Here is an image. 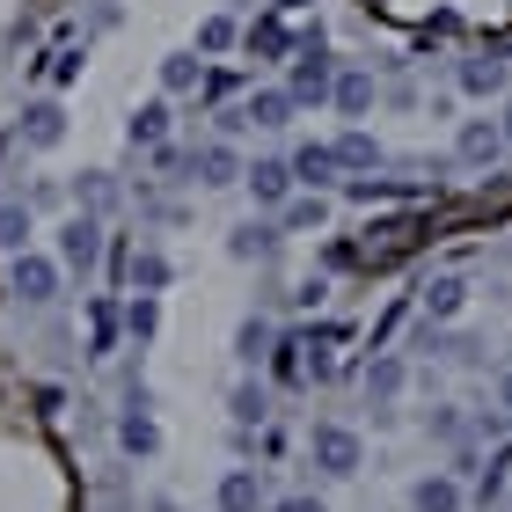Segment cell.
I'll return each mask as SVG.
<instances>
[{
  "instance_id": "obj_20",
  "label": "cell",
  "mask_w": 512,
  "mask_h": 512,
  "mask_svg": "<svg viewBox=\"0 0 512 512\" xmlns=\"http://www.w3.org/2000/svg\"><path fill=\"white\" fill-rule=\"evenodd\" d=\"M337 161H344V169H381V139L374 132H344L337 139Z\"/></svg>"
},
{
  "instance_id": "obj_6",
  "label": "cell",
  "mask_w": 512,
  "mask_h": 512,
  "mask_svg": "<svg viewBox=\"0 0 512 512\" xmlns=\"http://www.w3.org/2000/svg\"><path fill=\"white\" fill-rule=\"evenodd\" d=\"M505 52H512V44L498 37V44H483L476 59H461V88H469V96H498V88H505Z\"/></svg>"
},
{
  "instance_id": "obj_29",
  "label": "cell",
  "mask_w": 512,
  "mask_h": 512,
  "mask_svg": "<svg viewBox=\"0 0 512 512\" xmlns=\"http://www.w3.org/2000/svg\"><path fill=\"white\" fill-rule=\"evenodd\" d=\"M286 227H322V191L315 198H286Z\"/></svg>"
},
{
  "instance_id": "obj_10",
  "label": "cell",
  "mask_w": 512,
  "mask_h": 512,
  "mask_svg": "<svg viewBox=\"0 0 512 512\" xmlns=\"http://www.w3.org/2000/svg\"><path fill=\"white\" fill-rule=\"evenodd\" d=\"M15 132H22V147H37V154H44V147H59V139H66V110H59V103H30Z\"/></svg>"
},
{
  "instance_id": "obj_8",
  "label": "cell",
  "mask_w": 512,
  "mask_h": 512,
  "mask_svg": "<svg viewBox=\"0 0 512 512\" xmlns=\"http://www.w3.org/2000/svg\"><path fill=\"white\" fill-rule=\"evenodd\" d=\"M293 96L286 88H249V103H242V125H256V132H278V125H293Z\"/></svg>"
},
{
  "instance_id": "obj_2",
  "label": "cell",
  "mask_w": 512,
  "mask_h": 512,
  "mask_svg": "<svg viewBox=\"0 0 512 512\" xmlns=\"http://www.w3.org/2000/svg\"><path fill=\"white\" fill-rule=\"evenodd\" d=\"M330 88H337V66H330V52H322V30L300 44V59H293V88L286 96L293 103H330Z\"/></svg>"
},
{
  "instance_id": "obj_14",
  "label": "cell",
  "mask_w": 512,
  "mask_h": 512,
  "mask_svg": "<svg viewBox=\"0 0 512 512\" xmlns=\"http://www.w3.org/2000/svg\"><path fill=\"white\" fill-rule=\"evenodd\" d=\"M118 439H125V454H154V447H161V432H154V417H147V388L132 395V410H125Z\"/></svg>"
},
{
  "instance_id": "obj_18",
  "label": "cell",
  "mask_w": 512,
  "mask_h": 512,
  "mask_svg": "<svg viewBox=\"0 0 512 512\" xmlns=\"http://www.w3.org/2000/svg\"><path fill=\"white\" fill-rule=\"evenodd\" d=\"M461 300H469V286H461V278L447 271V278H432V286H425V315H432V322H447V315H461Z\"/></svg>"
},
{
  "instance_id": "obj_1",
  "label": "cell",
  "mask_w": 512,
  "mask_h": 512,
  "mask_svg": "<svg viewBox=\"0 0 512 512\" xmlns=\"http://www.w3.org/2000/svg\"><path fill=\"white\" fill-rule=\"evenodd\" d=\"M308 454H315L322 476H359V461H366V447H359L352 425H315L308 432Z\"/></svg>"
},
{
  "instance_id": "obj_23",
  "label": "cell",
  "mask_w": 512,
  "mask_h": 512,
  "mask_svg": "<svg viewBox=\"0 0 512 512\" xmlns=\"http://www.w3.org/2000/svg\"><path fill=\"white\" fill-rule=\"evenodd\" d=\"M30 249V213L22 205H0V256H22Z\"/></svg>"
},
{
  "instance_id": "obj_32",
  "label": "cell",
  "mask_w": 512,
  "mask_h": 512,
  "mask_svg": "<svg viewBox=\"0 0 512 512\" xmlns=\"http://www.w3.org/2000/svg\"><path fill=\"white\" fill-rule=\"evenodd\" d=\"M278 512H330V505H322V498H286Z\"/></svg>"
},
{
  "instance_id": "obj_7",
  "label": "cell",
  "mask_w": 512,
  "mask_h": 512,
  "mask_svg": "<svg viewBox=\"0 0 512 512\" xmlns=\"http://www.w3.org/2000/svg\"><path fill=\"white\" fill-rule=\"evenodd\" d=\"M191 176L205 183V191H227V183H242V161H235L227 139H205V147L191 154Z\"/></svg>"
},
{
  "instance_id": "obj_13",
  "label": "cell",
  "mask_w": 512,
  "mask_h": 512,
  "mask_svg": "<svg viewBox=\"0 0 512 512\" xmlns=\"http://www.w3.org/2000/svg\"><path fill=\"white\" fill-rule=\"evenodd\" d=\"M330 103L344 110V118H366V110H374V74H366V66H344L337 88H330Z\"/></svg>"
},
{
  "instance_id": "obj_34",
  "label": "cell",
  "mask_w": 512,
  "mask_h": 512,
  "mask_svg": "<svg viewBox=\"0 0 512 512\" xmlns=\"http://www.w3.org/2000/svg\"><path fill=\"white\" fill-rule=\"evenodd\" d=\"M498 132H505V147H512V103H505V118H498Z\"/></svg>"
},
{
  "instance_id": "obj_26",
  "label": "cell",
  "mask_w": 512,
  "mask_h": 512,
  "mask_svg": "<svg viewBox=\"0 0 512 512\" xmlns=\"http://www.w3.org/2000/svg\"><path fill=\"white\" fill-rule=\"evenodd\" d=\"M81 205H88V213H110V205H118V183H110L103 169H88L81 176Z\"/></svg>"
},
{
  "instance_id": "obj_25",
  "label": "cell",
  "mask_w": 512,
  "mask_h": 512,
  "mask_svg": "<svg viewBox=\"0 0 512 512\" xmlns=\"http://www.w3.org/2000/svg\"><path fill=\"white\" fill-rule=\"evenodd\" d=\"M227 249H235L242 264H249V256H271V249H278V227H256V220H249V227H235V242H227Z\"/></svg>"
},
{
  "instance_id": "obj_21",
  "label": "cell",
  "mask_w": 512,
  "mask_h": 512,
  "mask_svg": "<svg viewBox=\"0 0 512 512\" xmlns=\"http://www.w3.org/2000/svg\"><path fill=\"white\" fill-rule=\"evenodd\" d=\"M205 81V66L191 59V52H176V59H161V88H169V96H191V88Z\"/></svg>"
},
{
  "instance_id": "obj_31",
  "label": "cell",
  "mask_w": 512,
  "mask_h": 512,
  "mask_svg": "<svg viewBox=\"0 0 512 512\" xmlns=\"http://www.w3.org/2000/svg\"><path fill=\"white\" fill-rule=\"evenodd\" d=\"M432 439H447V447H454V439H461V417H454V410H439V417H432Z\"/></svg>"
},
{
  "instance_id": "obj_33",
  "label": "cell",
  "mask_w": 512,
  "mask_h": 512,
  "mask_svg": "<svg viewBox=\"0 0 512 512\" xmlns=\"http://www.w3.org/2000/svg\"><path fill=\"white\" fill-rule=\"evenodd\" d=\"M498 403H505V417H512V366L498 374Z\"/></svg>"
},
{
  "instance_id": "obj_11",
  "label": "cell",
  "mask_w": 512,
  "mask_h": 512,
  "mask_svg": "<svg viewBox=\"0 0 512 512\" xmlns=\"http://www.w3.org/2000/svg\"><path fill=\"white\" fill-rule=\"evenodd\" d=\"M242 183L256 191V205H286L293 198V161H256V169H242Z\"/></svg>"
},
{
  "instance_id": "obj_12",
  "label": "cell",
  "mask_w": 512,
  "mask_h": 512,
  "mask_svg": "<svg viewBox=\"0 0 512 512\" xmlns=\"http://www.w3.org/2000/svg\"><path fill=\"white\" fill-rule=\"evenodd\" d=\"M337 169H344V161H337V147H315V139L293 154V183H308V191H330V183H337Z\"/></svg>"
},
{
  "instance_id": "obj_9",
  "label": "cell",
  "mask_w": 512,
  "mask_h": 512,
  "mask_svg": "<svg viewBox=\"0 0 512 512\" xmlns=\"http://www.w3.org/2000/svg\"><path fill=\"white\" fill-rule=\"evenodd\" d=\"M213 498L220 512H264V469H227Z\"/></svg>"
},
{
  "instance_id": "obj_28",
  "label": "cell",
  "mask_w": 512,
  "mask_h": 512,
  "mask_svg": "<svg viewBox=\"0 0 512 512\" xmlns=\"http://www.w3.org/2000/svg\"><path fill=\"white\" fill-rule=\"evenodd\" d=\"M249 44H256V52H286V22H278V15H264V22H256V30H249Z\"/></svg>"
},
{
  "instance_id": "obj_5",
  "label": "cell",
  "mask_w": 512,
  "mask_h": 512,
  "mask_svg": "<svg viewBox=\"0 0 512 512\" xmlns=\"http://www.w3.org/2000/svg\"><path fill=\"white\" fill-rule=\"evenodd\" d=\"M498 154H505V132L491 118H469V125L454 132V161H469V169H491Z\"/></svg>"
},
{
  "instance_id": "obj_24",
  "label": "cell",
  "mask_w": 512,
  "mask_h": 512,
  "mask_svg": "<svg viewBox=\"0 0 512 512\" xmlns=\"http://www.w3.org/2000/svg\"><path fill=\"white\" fill-rule=\"evenodd\" d=\"M161 132H169V103L132 110V147H161Z\"/></svg>"
},
{
  "instance_id": "obj_15",
  "label": "cell",
  "mask_w": 512,
  "mask_h": 512,
  "mask_svg": "<svg viewBox=\"0 0 512 512\" xmlns=\"http://www.w3.org/2000/svg\"><path fill=\"white\" fill-rule=\"evenodd\" d=\"M271 344H278V330H271L264 315H249L242 330H235V359H242V366H264V359H271Z\"/></svg>"
},
{
  "instance_id": "obj_19",
  "label": "cell",
  "mask_w": 512,
  "mask_h": 512,
  "mask_svg": "<svg viewBox=\"0 0 512 512\" xmlns=\"http://www.w3.org/2000/svg\"><path fill=\"white\" fill-rule=\"evenodd\" d=\"M403 359H374V366H366V395H374V403H395V395H403Z\"/></svg>"
},
{
  "instance_id": "obj_3",
  "label": "cell",
  "mask_w": 512,
  "mask_h": 512,
  "mask_svg": "<svg viewBox=\"0 0 512 512\" xmlns=\"http://www.w3.org/2000/svg\"><path fill=\"white\" fill-rule=\"evenodd\" d=\"M96 256H103V220L96 213H74V220L59 227V264L88 278V271H96Z\"/></svg>"
},
{
  "instance_id": "obj_30",
  "label": "cell",
  "mask_w": 512,
  "mask_h": 512,
  "mask_svg": "<svg viewBox=\"0 0 512 512\" xmlns=\"http://www.w3.org/2000/svg\"><path fill=\"white\" fill-rule=\"evenodd\" d=\"M227 44H235V22H227V15H213V22L198 30V52H227Z\"/></svg>"
},
{
  "instance_id": "obj_4",
  "label": "cell",
  "mask_w": 512,
  "mask_h": 512,
  "mask_svg": "<svg viewBox=\"0 0 512 512\" xmlns=\"http://www.w3.org/2000/svg\"><path fill=\"white\" fill-rule=\"evenodd\" d=\"M59 271H66V264H52V256H30V249H22V256H15V300H30V308L59 300Z\"/></svg>"
},
{
  "instance_id": "obj_16",
  "label": "cell",
  "mask_w": 512,
  "mask_h": 512,
  "mask_svg": "<svg viewBox=\"0 0 512 512\" xmlns=\"http://www.w3.org/2000/svg\"><path fill=\"white\" fill-rule=\"evenodd\" d=\"M227 410H235V425H242V432H249V425H264V417H271V395H264V381H235Z\"/></svg>"
},
{
  "instance_id": "obj_27",
  "label": "cell",
  "mask_w": 512,
  "mask_h": 512,
  "mask_svg": "<svg viewBox=\"0 0 512 512\" xmlns=\"http://www.w3.org/2000/svg\"><path fill=\"white\" fill-rule=\"evenodd\" d=\"M125 330H132L139 344H147V337L161 330V308H154V293H139V300H132V308H125Z\"/></svg>"
},
{
  "instance_id": "obj_22",
  "label": "cell",
  "mask_w": 512,
  "mask_h": 512,
  "mask_svg": "<svg viewBox=\"0 0 512 512\" xmlns=\"http://www.w3.org/2000/svg\"><path fill=\"white\" fill-rule=\"evenodd\" d=\"M132 286H139V293H161V286H169V256H161V249H139V256H132Z\"/></svg>"
},
{
  "instance_id": "obj_17",
  "label": "cell",
  "mask_w": 512,
  "mask_h": 512,
  "mask_svg": "<svg viewBox=\"0 0 512 512\" xmlns=\"http://www.w3.org/2000/svg\"><path fill=\"white\" fill-rule=\"evenodd\" d=\"M410 505H417V512H461V483H454V476H425V483L410 491Z\"/></svg>"
}]
</instances>
